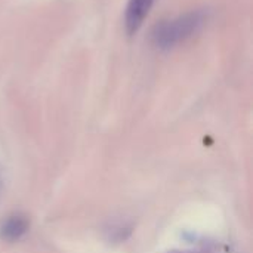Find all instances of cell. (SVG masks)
Masks as SVG:
<instances>
[{"instance_id":"cell-1","label":"cell","mask_w":253,"mask_h":253,"mask_svg":"<svg viewBox=\"0 0 253 253\" xmlns=\"http://www.w3.org/2000/svg\"><path fill=\"white\" fill-rule=\"evenodd\" d=\"M205 22L206 13L203 10L187 12L175 19L157 24L153 31V40L160 49H170L197 33Z\"/></svg>"},{"instance_id":"cell-2","label":"cell","mask_w":253,"mask_h":253,"mask_svg":"<svg viewBox=\"0 0 253 253\" xmlns=\"http://www.w3.org/2000/svg\"><path fill=\"white\" fill-rule=\"evenodd\" d=\"M156 0H127L125 9V30L129 36L139 31Z\"/></svg>"},{"instance_id":"cell-3","label":"cell","mask_w":253,"mask_h":253,"mask_svg":"<svg viewBox=\"0 0 253 253\" xmlns=\"http://www.w3.org/2000/svg\"><path fill=\"white\" fill-rule=\"evenodd\" d=\"M25 230H27L25 222L19 218H13L6 222V225L3 228V236L13 240V239H18L22 233H25Z\"/></svg>"}]
</instances>
